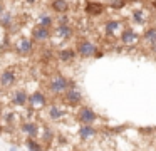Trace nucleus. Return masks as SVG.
I'll list each match as a JSON object with an SVG mask.
<instances>
[{
  "label": "nucleus",
  "mask_w": 156,
  "mask_h": 151,
  "mask_svg": "<svg viewBox=\"0 0 156 151\" xmlns=\"http://www.w3.org/2000/svg\"><path fill=\"white\" fill-rule=\"evenodd\" d=\"M37 25L52 30V29H54V17H52L51 13H47V12H42L41 15H39V23H37Z\"/></svg>",
  "instance_id": "18"
},
{
  "label": "nucleus",
  "mask_w": 156,
  "mask_h": 151,
  "mask_svg": "<svg viewBox=\"0 0 156 151\" xmlns=\"http://www.w3.org/2000/svg\"><path fill=\"white\" fill-rule=\"evenodd\" d=\"M27 149L29 151H44V144L37 143L35 139H27Z\"/></svg>",
  "instance_id": "22"
},
{
  "label": "nucleus",
  "mask_w": 156,
  "mask_h": 151,
  "mask_svg": "<svg viewBox=\"0 0 156 151\" xmlns=\"http://www.w3.org/2000/svg\"><path fill=\"white\" fill-rule=\"evenodd\" d=\"M2 96H4V92H2V91H0V99H2Z\"/></svg>",
  "instance_id": "31"
},
{
  "label": "nucleus",
  "mask_w": 156,
  "mask_h": 151,
  "mask_svg": "<svg viewBox=\"0 0 156 151\" xmlns=\"http://www.w3.org/2000/svg\"><path fill=\"white\" fill-rule=\"evenodd\" d=\"M71 87H76V82L71 79H67L66 76L62 74H54V76L49 77L47 81V89L52 96H62L67 89Z\"/></svg>",
  "instance_id": "1"
},
{
  "label": "nucleus",
  "mask_w": 156,
  "mask_h": 151,
  "mask_svg": "<svg viewBox=\"0 0 156 151\" xmlns=\"http://www.w3.org/2000/svg\"><path fill=\"white\" fill-rule=\"evenodd\" d=\"M20 131L27 136V139H35L39 136V133H41L37 123H34V121H24L20 124Z\"/></svg>",
  "instance_id": "10"
},
{
  "label": "nucleus",
  "mask_w": 156,
  "mask_h": 151,
  "mask_svg": "<svg viewBox=\"0 0 156 151\" xmlns=\"http://www.w3.org/2000/svg\"><path fill=\"white\" fill-rule=\"evenodd\" d=\"M62 97H64V102L69 104V106H79V104L82 102V92L77 89V87L67 89L64 94H62Z\"/></svg>",
  "instance_id": "6"
},
{
  "label": "nucleus",
  "mask_w": 156,
  "mask_h": 151,
  "mask_svg": "<svg viewBox=\"0 0 156 151\" xmlns=\"http://www.w3.org/2000/svg\"><path fill=\"white\" fill-rule=\"evenodd\" d=\"M4 134V126H2V123H0V136Z\"/></svg>",
  "instance_id": "26"
},
{
  "label": "nucleus",
  "mask_w": 156,
  "mask_h": 151,
  "mask_svg": "<svg viewBox=\"0 0 156 151\" xmlns=\"http://www.w3.org/2000/svg\"><path fill=\"white\" fill-rule=\"evenodd\" d=\"M126 5H128L126 2H106L104 3V7H111V9H116V10L122 9V7H126Z\"/></svg>",
  "instance_id": "24"
},
{
  "label": "nucleus",
  "mask_w": 156,
  "mask_h": 151,
  "mask_svg": "<svg viewBox=\"0 0 156 151\" xmlns=\"http://www.w3.org/2000/svg\"><path fill=\"white\" fill-rule=\"evenodd\" d=\"M10 151H19V148H17V146H12V148H10Z\"/></svg>",
  "instance_id": "28"
},
{
  "label": "nucleus",
  "mask_w": 156,
  "mask_h": 151,
  "mask_svg": "<svg viewBox=\"0 0 156 151\" xmlns=\"http://www.w3.org/2000/svg\"><path fill=\"white\" fill-rule=\"evenodd\" d=\"M143 40H144L148 45H156V27H148L144 30V35H143Z\"/></svg>",
  "instance_id": "20"
},
{
  "label": "nucleus",
  "mask_w": 156,
  "mask_h": 151,
  "mask_svg": "<svg viewBox=\"0 0 156 151\" xmlns=\"http://www.w3.org/2000/svg\"><path fill=\"white\" fill-rule=\"evenodd\" d=\"M10 101H12L14 106L27 107V104H29V92L25 89H15L14 92L10 94Z\"/></svg>",
  "instance_id": "7"
},
{
  "label": "nucleus",
  "mask_w": 156,
  "mask_h": 151,
  "mask_svg": "<svg viewBox=\"0 0 156 151\" xmlns=\"http://www.w3.org/2000/svg\"><path fill=\"white\" fill-rule=\"evenodd\" d=\"M74 50H76V54L81 56V57H96V56H98V52H99L98 45L92 44L91 40H87V39L77 40V45H76Z\"/></svg>",
  "instance_id": "2"
},
{
  "label": "nucleus",
  "mask_w": 156,
  "mask_h": 151,
  "mask_svg": "<svg viewBox=\"0 0 156 151\" xmlns=\"http://www.w3.org/2000/svg\"><path fill=\"white\" fill-rule=\"evenodd\" d=\"M133 20L136 23H144V12L143 10H133Z\"/></svg>",
  "instance_id": "23"
},
{
  "label": "nucleus",
  "mask_w": 156,
  "mask_h": 151,
  "mask_svg": "<svg viewBox=\"0 0 156 151\" xmlns=\"http://www.w3.org/2000/svg\"><path fill=\"white\" fill-rule=\"evenodd\" d=\"M153 131H154V134H156V126H154V128H153Z\"/></svg>",
  "instance_id": "32"
},
{
  "label": "nucleus",
  "mask_w": 156,
  "mask_h": 151,
  "mask_svg": "<svg viewBox=\"0 0 156 151\" xmlns=\"http://www.w3.org/2000/svg\"><path fill=\"white\" fill-rule=\"evenodd\" d=\"M84 12L89 17H99L104 13V3L101 2H86L84 3Z\"/></svg>",
  "instance_id": "13"
},
{
  "label": "nucleus",
  "mask_w": 156,
  "mask_h": 151,
  "mask_svg": "<svg viewBox=\"0 0 156 151\" xmlns=\"http://www.w3.org/2000/svg\"><path fill=\"white\" fill-rule=\"evenodd\" d=\"M76 50L74 49H61L57 50V54H55V57H57L61 62H72V60L76 59Z\"/></svg>",
  "instance_id": "17"
},
{
  "label": "nucleus",
  "mask_w": 156,
  "mask_h": 151,
  "mask_svg": "<svg viewBox=\"0 0 156 151\" xmlns=\"http://www.w3.org/2000/svg\"><path fill=\"white\" fill-rule=\"evenodd\" d=\"M76 119L81 123V126H92V124L98 121V114H96L89 106H81L77 111Z\"/></svg>",
  "instance_id": "3"
},
{
  "label": "nucleus",
  "mask_w": 156,
  "mask_h": 151,
  "mask_svg": "<svg viewBox=\"0 0 156 151\" xmlns=\"http://www.w3.org/2000/svg\"><path fill=\"white\" fill-rule=\"evenodd\" d=\"M29 104L30 109L37 111V109H44L47 106V94L42 91H34L32 94H29Z\"/></svg>",
  "instance_id": "4"
},
{
  "label": "nucleus",
  "mask_w": 156,
  "mask_h": 151,
  "mask_svg": "<svg viewBox=\"0 0 156 151\" xmlns=\"http://www.w3.org/2000/svg\"><path fill=\"white\" fill-rule=\"evenodd\" d=\"M49 5L52 7V10H54L57 15H67L69 12V7H71V2H62V0H54V2H51Z\"/></svg>",
  "instance_id": "15"
},
{
  "label": "nucleus",
  "mask_w": 156,
  "mask_h": 151,
  "mask_svg": "<svg viewBox=\"0 0 156 151\" xmlns=\"http://www.w3.org/2000/svg\"><path fill=\"white\" fill-rule=\"evenodd\" d=\"M151 50H153V54H156V45H153V47H151Z\"/></svg>",
  "instance_id": "30"
},
{
  "label": "nucleus",
  "mask_w": 156,
  "mask_h": 151,
  "mask_svg": "<svg viewBox=\"0 0 156 151\" xmlns=\"http://www.w3.org/2000/svg\"><path fill=\"white\" fill-rule=\"evenodd\" d=\"M66 116V113H64V109H62L59 104H55V102H52V104H49L47 106V117L51 121H61L62 117Z\"/></svg>",
  "instance_id": "14"
},
{
  "label": "nucleus",
  "mask_w": 156,
  "mask_h": 151,
  "mask_svg": "<svg viewBox=\"0 0 156 151\" xmlns=\"http://www.w3.org/2000/svg\"><path fill=\"white\" fill-rule=\"evenodd\" d=\"M149 5H151L153 9H156V2H151V3H149Z\"/></svg>",
  "instance_id": "29"
},
{
  "label": "nucleus",
  "mask_w": 156,
  "mask_h": 151,
  "mask_svg": "<svg viewBox=\"0 0 156 151\" xmlns=\"http://www.w3.org/2000/svg\"><path fill=\"white\" fill-rule=\"evenodd\" d=\"M119 29H121V22L119 20H108L104 23V32L108 37H114Z\"/></svg>",
  "instance_id": "19"
},
{
  "label": "nucleus",
  "mask_w": 156,
  "mask_h": 151,
  "mask_svg": "<svg viewBox=\"0 0 156 151\" xmlns=\"http://www.w3.org/2000/svg\"><path fill=\"white\" fill-rule=\"evenodd\" d=\"M15 50L22 56H29V54L34 52V42H32L29 37H20V39L15 42Z\"/></svg>",
  "instance_id": "9"
},
{
  "label": "nucleus",
  "mask_w": 156,
  "mask_h": 151,
  "mask_svg": "<svg viewBox=\"0 0 156 151\" xmlns=\"http://www.w3.org/2000/svg\"><path fill=\"white\" fill-rule=\"evenodd\" d=\"M79 138H81L82 141H87V139H92V138H96V134H98V129H96L94 126H81L77 131Z\"/></svg>",
  "instance_id": "16"
},
{
  "label": "nucleus",
  "mask_w": 156,
  "mask_h": 151,
  "mask_svg": "<svg viewBox=\"0 0 156 151\" xmlns=\"http://www.w3.org/2000/svg\"><path fill=\"white\" fill-rule=\"evenodd\" d=\"M2 114H4V106H0V117H2Z\"/></svg>",
  "instance_id": "27"
},
{
  "label": "nucleus",
  "mask_w": 156,
  "mask_h": 151,
  "mask_svg": "<svg viewBox=\"0 0 156 151\" xmlns=\"http://www.w3.org/2000/svg\"><path fill=\"white\" fill-rule=\"evenodd\" d=\"M39 134H41L42 143H44V144H51L52 139L55 138V133H54V131H52L49 126H44V128H42V131H41Z\"/></svg>",
  "instance_id": "21"
},
{
  "label": "nucleus",
  "mask_w": 156,
  "mask_h": 151,
  "mask_svg": "<svg viewBox=\"0 0 156 151\" xmlns=\"http://www.w3.org/2000/svg\"><path fill=\"white\" fill-rule=\"evenodd\" d=\"M74 34V29H72L71 23H64V25H54L52 29V35H57L61 40H69Z\"/></svg>",
  "instance_id": "11"
},
{
  "label": "nucleus",
  "mask_w": 156,
  "mask_h": 151,
  "mask_svg": "<svg viewBox=\"0 0 156 151\" xmlns=\"http://www.w3.org/2000/svg\"><path fill=\"white\" fill-rule=\"evenodd\" d=\"M19 81V76H17V70L9 67V69H4L2 74H0V86L4 89H9V87L15 86V82Z\"/></svg>",
  "instance_id": "5"
},
{
  "label": "nucleus",
  "mask_w": 156,
  "mask_h": 151,
  "mask_svg": "<svg viewBox=\"0 0 156 151\" xmlns=\"http://www.w3.org/2000/svg\"><path fill=\"white\" fill-rule=\"evenodd\" d=\"M119 39H121V42L124 44V45H134V44L139 42V35L136 30H133L131 27H128V29H124L121 32V35H119Z\"/></svg>",
  "instance_id": "12"
},
{
  "label": "nucleus",
  "mask_w": 156,
  "mask_h": 151,
  "mask_svg": "<svg viewBox=\"0 0 156 151\" xmlns=\"http://www.w3.org/2000/svg\"><path fill=\"white\" fill-rule=\"evenodd\" d=\"M7 9V7H5V3L4 2H0V15H2V13H4V10Z\"/></svg>",
  "instance_id": "25"
},
{
  "label": "nucleus",
  "mask_w": 156,
  "mask_h": 151,
  "mask_svg": "<svg viewBox=\"0 0 156 151\" xmlns=\"http://www.w3.org/2000/svg\"><path fill=\"white\" fill-rule=\"evenodd\" d=\"M52 39V30L44 29V27H32V42H47V40Z\"/></svg>",
  "instance_id": "8"
}]
</instances>
